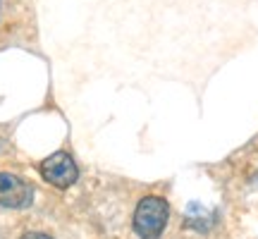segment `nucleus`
<instances>
[{"instance_id":"obj_1","label":"nucleus","mask_w":258,"mask_h":239,"mask_svg":"<svg viewBox=\"0 0 258 239\" xmlns=\"http://www.w3.org/2000/svg\"><path fill=\"white\" fill-rule=\"evenodd\" d=\"M170 218V206L163 196H144L134 211V232L141 239H158Z\"/></svg>"},{"instance_id":"obj_2","label":"nucleus","mask_w":258,"mask_h":239,"mask_svg":"<svg viewBox=\"0 0 258 239\" xmlns=\"http://www.w3.org/2000/svg\"><path fill=\"white\" fill-rule=\"evenodd\" d=\"M41 177L46 180L48 184H53L55 189H67V187H72L77 182V177H79V170L74 165V160L70 153H64V151H57L53 156H48L41 165Z\"/></svg>"},{"instance_id":"obj_3","label":"nucleus","mask_w":258,"mask_h":239,"mask_svg":"<svg viewBox=\"0 0 258 239\" xmlns=\"http://www.w3.org/2000/svg\"><path fill=\"white\" fill-rule=\"evenodd\" d=\"M34 201V187L22 177L0 172V206L5 208H27Z\"/></svg>"},{"instance_id":"obj_4","label":"nucleus","mask_w":258,"mask_h":239,"mask_svg":"<svg viewBox=\"0 0 258 239\" xmlns=\"http://www.w3.org/2000/svg\"><path fill=\"white\" fill-rule=\"evenodd\" d=\"M22 239H53V237L43 234V232H27V234H22Z\"/></svg>"},{"instance_id":"obj_5","label":"nucleus","mask_w":258,"mask_h":239,"mask_svg":"<svg viewBox=\"0 0 258 239\" xmlns=\"http://www.w3.org/2000/svg\"><path fill=\"white\" fill-rule=\"evenodd\" d=\"M0 12H3V0H0Z\"/></svg>"}]
</instances>
